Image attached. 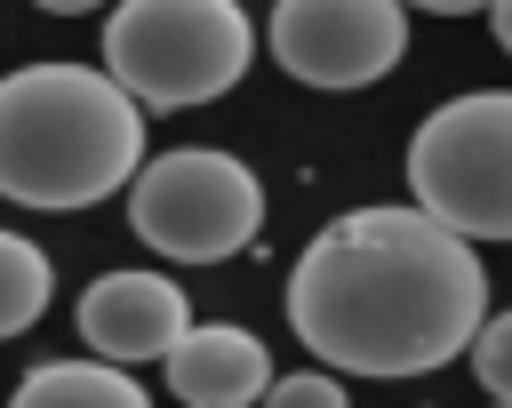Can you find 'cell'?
I'll list each match as a JSON object with an SVG mask.
<instances>
[{
    "mask_svg": "<svg viewBox=\"0 0 512 408\" xmlns=\"http://www.w3.org/2000/svg\"><path fill=\"white\" fill-rule=\"evenodd\" d=\"M488 272L424 208H352L288 272V328L336 376H432L472 352Z\"/></svg>",
    "mask_w": 512,
    "mask_h": 408,
    "instance_id": "obj_1",
    "label": "cell"
},
{
    "mask_svg": "<svg viewBox=\"0 0 512 408\" xmlns=\"http://www.w3.org/2000/svg\"><path fill=\"white\" fill-rule=\"evenodd\" d=\"M144 168V104L104 64H16L0 80V192L16 208H96Z\"/></svg>",
    "mask_w": 512,
    "mask_h": 408,
    "instance_id": "obj_2",
    "label": "cell"
},
{
    "mask_svg": "<svg viewBox=\"0 0 512 408\" xmlns=\"http://www.w3.org/2000/svg\"><path fill=\"white\" fill-rule=\"evenodd\" d=\"M256 56V24L240 0H120L104 16V72L152 104L184 112L224 96Z\"/></svg>",
    "mask_w": 512,
    "mask_h": 408,
    "instance_id": "obj_3",
    "label": "cell"
},
{
    "mask_svg": "<svg viewBox=\"0 0 512 408\" xmlns=\"http://www.w3.org/2000/svg\"><path fill=\"white\" fill-rule=\"evenodd\" d=\"M408 192L464 240H512V88L448 96L408 136Z\"/></svg>",
    "mask_w": 512,
    "mask_h": 408,
    "instance_id": "obj_4",
    "label": "cell"
},
{
    "mask_svg": "<svg viewBox=\"0 0 512 408\" xmlns=\"http://www.w3.org/2000/svg\"><path fill=\"white\" fill-rule=\"evenodd\" d=\"M128 224L152 256L216 264V256H240L264 232V184H256L248 160L184 144V152H160L128 176Z\"/></svg>",
    "mask_w": 512,
    "mask_h": 408,
    "instance_id": "obj_5",
    "label": "cell"
},
{
    "mask_svg": "<svg viewBox=\"0 0 512 408\" xmlns=\"http://www.w3.org/2000/svg\"><path fill=\"white\" fill-rule=\"evenodd\" d=\"M272 56L304 88H368L408 56V0H280Z\"/></svg>",
    "mask_w": 512,
    "mask_h": 408,
    "instance_id": "obj_6",
    "label": "cell"
},
{
    "mask_svg": "<svg viewBox=\"0 0 512 408\" xmlns=\"http://www.w3.org/2000/svg\"><path fill=\"white\" fill-rule=\"evenodd\" d=\"M192 328V312H184V288L168 280V272H104V280H88V296H80V336H88V352L96 360H120V368H136V360H168V344Z\"/></svg>",
    "mask_w": 512,
    "mask_h": 408,
    "instance_id": "obj_7",
    "label": "cell"
},
{
    "mask_svg": "<svg viewBox=\"0 0 512 408\" xmlns=\"http://www.w3.org/2000/svg\"><path fill=\"white\" fill-rule=\"evenodd\" d=\"M168 392L184 400V408H248V400H264V384H272V352H264V336H248V328H184L176 344H168Z\"/></svg>",
    "mask_w": 512,
    "mask_h": 408,
    "instance_id": "obj_8",
    "label": "cell"
},
{
    "mask_svg": "<svg viewBox=\"0 0 512 408\" xmlns=\"http://www.w3.org/2000/svg\"><path fill=\"white\" fill-rule=\"evenodd\" d=\"M8 408H152V392L128 384L120 360H40L8 392Z\"/></svg>",
    "mask_w": 512,
    "mask_h": 408,
    "instance_id": "obj_9",
    "label": "cell"
},
{
    "mask_svg": "<svg viewBox=\"0 0 512 408\" xmlns=\"http://www.w3.org/2000/svg\"><path fill=\"white\" fill-rule=\"evenodd\" d=\"M56 296V272H48V248H32L24 232H0V336H24Z\"/></svg>",
    "mask_w": 512,
    "mask_h": 408,
    "instance_id": "obj_10",
    "label": "cell"
},
{
    "mask_svg": "<svg viewBox=\"0 0 512 408\" xmlns=\"http://www.w3.org/2000/svg\"><path fill=\"white\" fill-rule=\"evenodd\" d=\"M264 408H352L336 368H296V376H272L264 384Z\"/></svg>",
    "mask_w": 512,
    "mask_h": 408,
    "instance_id": "obj_11",
    "label": "cell"
},
{
    "mask_svg": "<svg viewBox=\"0 0 512 408\" xmlns=\"http://www.w3.org/2000/svg\"><path fill=\"white\" fill-rule=\"evenodd\" d=\"M472 368H480L488 400H512V312L480 320V336H472Z\"/></svg>",
    "mask_w": 512,
    "mask_h": 408,
    "instance_id": "obj_12",
    "label": "cell"
},
{
    "mask_svg": "<svg viewBox=\"0 0 512 408\" xmlns=\"http://www.w3.org/2000/svg\"><path fill=\"white\" fill-rule=\"evenodd\" d=\"M408 8H432V16H472V8H488V0H408Z\"/></svg>",
    "mask_w": 512,
    "mask_h": 408,
    "instance_id": "obj_13",
    "label": "cell"
},
{
    "mask_svg": "<svg viewBox=\"0 0 512 408\" xmlns=\"http://www.w3.org/2000/svg\"><path fill=\"white\" fill-rule=\"evenodd\" d=\"M488 24H496V40H504V56H512V0H488Z\"/></svg>",
    "mask_w": 512,
    "mask_h": 408,
    "instance_id": "obj_14",
    "label": "cell"
},
{
    "mask_svg": "<svg viewBox=\"0 0 512 408\" xmlns=\"http://www.w3.org/2000/svg\"><path fill=\"white\" fill-rule=\"evenodd\" d=\"M32 8H48V16H80V8H96V0H32Z\"/></svg>",
    "mask_w": 512,
    "mask_h": 408,
    "instance_id": "obj_15",
    "label": "cell"
},
{
    "mask_svg": "<svg viewBox=\"0 0 512 408\" xmlns=\"http://www.w3.org/2000/svg\"><path fill=\"white\" fill-rule=\"evenodd\" d=\"M488 408H512V400H488Z\"/></svg>",
    "mask_w": 512,
    "mask_h": 408,
    "instance_id": "obj_16",
    "label": "cell"
}]
</instances>
